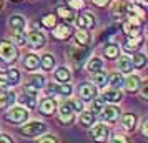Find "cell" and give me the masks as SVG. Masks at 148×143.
<instances>
[{"mask_svg":"<svg viewBox=\"0 0 148 143\" xmlns=\"http://www.w3.org/2000/svg\"><path fill=\"white\" fill-rule=\"evenodd\" d=\"M8 123H12V125H22L23 122H27L28 118V110L25 107H14V108H10L7 112V115H5Z\"/></svg>","mask_w":148,"mask_h":143,"instance_id":"1","label":"cell"},{"mask_svg":"<svg viewBox=\"0 0 148 143\" xmlns=\"http://www.w3.org/2000/svg\"><path fill=\"white\" fill-rule=\"evenodd\" d=\"M47 130H48L47 123H43V122H28L27 125L22 127L20 131H22V135L23 136H30V138H34V136L43 135Z\"/></svg>","mask_w":148,"mask_h":143,"instance_id":"2","label":"cell"},{"mask_svg":"<svg viewBox=\"0 0 148 143\" xmlns=\"http://www.w3.org/2000/svg\"><path fill=\"white\" fill-rule=\"evenodd\" d=\"M18 58V52L15 48L14 43L10 42H2L0 43V60L5 63H12Z\"/></svg>","mask_w":148,"mask_h":143,"instance_id":"3","label":"cell"},{"mask_svg":"<svg viewBox=\"0 0 148 143\" xmlns=\"http://www.w3.org/2000/svg\"><path fill=\"white\" fill-rule=\"evenodd\" d=\"M108 127L107 125H103V123H97V125H93L92 127V130H90V136L93 138L95 142L98 143H103L108 140Z\"/></svg>","mask_w":148,"mask_h":143,"instance_id":"4","label":"cell"},{"mask_svg":"<svg viewBox=\"0 0 148 143\" xmlns=\"http://www.w3.org/2000/svg\"><path fill=\"white\" fill-rule=\"evenodd\" d=\"M120 116V108L116 105H103V108L100 110V118L103 122H115Z\"/></svg>","mask_w":148,"mask_h":143,"instance_id":"5","label":"cell"},{"mask_svg":"<svg viewBox=\"0 0 148 143\" xmlns=\"http://www.w3.org/2000/svg\"><path fill=\"white\" fill-rule=\"evenodd\" d=\"M140 18H130L128 22L123 23V32L128 35V37H140Z\"/></svg>","mask_w":148,"mask_h":143,"instance_id":"6","label":"cell"},{"mask_svg":"<svg viewBox=\"0 0 148 143\" xmlns=\"http://www.w3.org/2000/svg\"><path fill=\"white\" fill-rule=\"evenodd\" d=\"M25 40L28 42V45L32 48H42L43 45H45V42H47V38H45V35L42 34V32H30V34L25 37Z\"/></svg>","mask_w":148,"mask_h":143,"instance_id":"7","label":"cell"},{"mask_svg":"<svg viewBox=\"0 0 148 143\" xmlns=\"http://www.w3.org/2000/svg\"><path fill=\"white\" fill-rule=\"evenodd\" d=\"M78 95H80V100L83 102H88V100H93L97 98V87L92 85V83H83L80 88H78Z\"/></svg>","mask_w":148,"mask_h":143,"instance_id":"8","label":"cell"},{"mask_svg":"<svg viewBox=\"0 0 148 143\" xmlns=\"http://www.w3.org/2000/svg\"><path fill=\"white\" fill-rule=\"evenodd\" d=\"M58 118L62 120V123H70L73 118V108L70 102H63L58 108Z\"/></svg>","mask_w":148,"mask_h":143,"instance_id":"9","label":"cell"},{"mask_svg":"<svg viewBox=\"0 0 148 143\" xmlns=\"http://www.w3.org/2000/svg\"><path fill=\"white\" fill-rule=\"evenodd\" d=\"M75 23H77V27L80 30H88V28H92L95 25V18H93V15L88 12L85 15H78L75 18Z\"/></svg>","mask_w":148,"mask_h":143,"instance_id":"10","label":"cell"},{"mask_svg":"<svg viewBox=\"0 0 148 143\" xmlns=\"http://www.w3.org/2000/svg\"><path fill=\"white\" fill-rule=\"evenodd\" d=\"M55 108H57V103H55L53 98H45V100H42L40 105H38V112H40L42 115H53L55 113Z\"/></svg>","mask_w":148,"mask_h":143,"instance_id":"11","label":"cell"},{"mask_svg":"<svg viewBox=\"0 0 148 143\" xmlns=\"http://www.w3.org/2000/svg\"><path fill=\"white\" fill-rule=\"evenodd\" d=\"M120 123L127 131H132V130L136 128V115H133V113H123L120 118Z\"/></svg>","mask_w":148,"mask_h":143,"instance_id":"12","label":"cell"},{"mask_svg":"<svg viewBox=\"0 0 148 143\" xmlns=\"http://www.w3.org/2000/svg\"><path fill=\"white\" fill-rule=\"evenodd\" d=\"M125 88H127V92H130V93H133V92H138L141 87V78L138 75H130L125 80Z\"/></svg>","mask_w":148,"mask_h":143,"instance_id":"13","label":"cell"},{"mask_svg":"<svg viewBox=\"0 0 148 143\" xmlns=\"http://www.w3.org/2000/svg\"><path fill=\"white\" fill-rule=\"evenodd\" d=\"M23 67L27 68V70H37V68L40 67V57L35 53H28L25 58H23Z\"/></svg>","mask_w":148,"mask_h":143,"instance_id":"14","label":"cell"},{"mask_svg":"<svg viewBox=\"0 0 148 143\" xmlns=\"http://www.w3.org/2000/svg\"><path fill=\"white\" fill-rule=\"evenodd\" d=\"M70 78H72V73L67 67H60L55 70V80L60 83H70Z\"/></svg>","mask_w":148,"mask_h":143,"instance_id":"15","label":"cell"},{"mask_svg":"<svg viewBox=\"0 0 148 143\" xmlns=\"http://www.w3.org/2000/svg\"><path fill=\"white\" fill-rule=\"evenodd\" d=\"M121 92L120 90H116V88H108L105 93H103V96H101V100L103 102H112V103H116V102H120L121 100Z\"/></svg>","mask_w":148,"mask_h":143,"instance_id":"16","label":"cell"},{"mask_svg":"<svg viewBox=\"0 0 148 143\" xmlns=\"http://www.w3.org/2000/svg\"><path fill=\"white\" fill-rule=\"evenodd\" d=\"M15 102V93L14 92H2L0 93V108H8Z\"/></svg>","mask_w":148,"mask_h":143,"instance_id":"17","label":"cell"},{"mask_svg":"<svg viewBox=\"0 0 148 143\" xmlns=\"http://www.w3.org/2000/svg\"><path fill=\"white\" fill-rule=\"evenodd\" d=\"M70 35H72V28L68 27V25H60V27H57L53 30V37L58 38V40H65Z\"/></svg>","mask_w":148,"mask_h":143,"instance_id":"18","label":"cell"},{"mask_svg":"<svg viewBox=\"0 0 148 143\" xmlns=\"http://www.w3.org/2000/svg\"><path fill=\"white\" fill-rule=\"evenodd\" d=\"M97 122V115L92 112H82L80 113V123L83 127H93Z\"/></svg>","mask_w":148,"mask_h":143,"instance_id":"19","label":"cell"},{"mask_svg":"<svg viewBox=\"0 0 148 143\" xmlns=\"http://www.w3.org/2000/svg\"><path fill=\"white\" fill-rule=\"evenodd\" d=\"M8 23H10V27L14 28L15 32H23V28H25V20L20 15H12Z\"/></svg>","mask_w":148,"mask_h":143,"instance_id":"20","label":"cell"},{"mask_svg":"<svg viewBox=\"0 0 148 143\" xmlns=\"http://www.w3.org/2000/svg\"><path fill=\"white\" fill-rule=\"evenodd\" d=\"M125 12L130 17H133V18H141L143 17V8L140 5H136V3H128L127 7H125Z\"/></svg>","mask_w":148,"mask_h":143,"instance_id":"21","label":"cell"},{"mask_svg":"<svg viewBox=\"0 0 148 143\" xmlns=\"http://www.w3.org/2000/svg\"><path fill=\"white\" fill-rule=\"evenodd\" d=\"M92 80H93L92 85H95V87H105L107 82H108V75L105 73V72L100 70V72H95L93 73V78H92Z\"/></svg>","mask_w":148,"mask_h":143,"instance_id":"22","label":"cell"},{"mask_svg":"<svg viewBox=\"0 0 148 143\" xmlns=\"http://www.w3.org/2000/svg\"><path fill=\"white\" fill-rule=\"evenodd\" d=\"M40 65L43 70H52V68L55 67V58H53V55L52 53H45V55H42V58H40Z\"/></svg>","mask_w":148,"mask_h":143,"instance_id":"23","label":"cell"},{"mask_svg":"<svg viewBox=\"0 0 148 143\" xmlns=\"http://www.w3.org/2000/svg\"><path fill=\"white\" fill-rule=\"evenodd\" d=\"M132 65H133V68H143L147 65V55L141 53V52H136L132 58Z\"/></svg>","mask_w":148,"mask_h":143,"instance_id":"24","label":"cell"},{"mask_svg":"<svg viewBox=\"0 0 148 143\" xmlns=\"http://www.w3.org/2000/svg\"><path fill=\"white\" fill-rule=\"evenodd\" d=\"M101 67H103V62H101V58H98V57L90 58V62L87 63V70H88V72H92V73H95V72H100Z\"/></svg>","mask_w":148,"mask_h":143,"instance_id":"25","label":"cell"},{"mask_svg":"<svg viewBox=\"0 0 148 143\" xmlns=\"http://www.w3.org/2000/svg\"><path fill=\"white\" fill-rule=\"evenodd\" d=\"M7 83L8 85H18L20 83V72L18 70H15V68H10L7 72Z\"/></svg>","mask_w":148,"mask_h":143,"instance_id":"26","label":"cell"},{"mask_svg":"<svg viewBox=\"0 0 148 143\" xmlns=\"http://www.w3.org/2000/svg\"><path fill=\"white\" fill-rule=\"evenodd\" d=\"M118 68H120L121 73H130L133 70V65H132V58L128 57H121L120 62H118Z\"/></svg>","mask_w":148,"mask_h":143,"instance_id":"27","label":"cell"},{"mask_svg":"<svg viewBox=\"0 0 148 143\" xmlns=\"http://www.w3.org/2000/svg\"><path fill=\"white\" fill-rule=\"evenodd\" d=\"M120 55V47L116 43H108L105 47V57L107 58H116Z\"/></svg>","mask_w":148,"mask_h":143,"instance_id":"28","label":"cell"},{"mask_svg":"<svg viewBox=\"0 0 148 143\" xmlns=\"http://www.w3.org/2000/svg\"><path fill=\"white\" fill-rule=\"evenodd\" d=\"M108 83L112 85V88H120L121 85L125 83V80H123V77H121V73H112V75L108 77Z\"/></svg>","mask_w":148,"mask_h":143,"instance_id":"29","label":"cell"},{"mask_svg":"<svg viewBox=\"0 0 148 143\" xmlns=\"http://www.w3.org/2000/svg\"><path fill=\"white\" fill-rule=\"evenodd\" d=\"M75 40L78 45H87L90 42V34L87 30H78V32H75Z\"/></svg>","mask_w":148,"mask_h":143,"instance_id":"30","label":"cell"},{"mask_svg":"<svg viewBox=\"0 0 148 143\" xmlns=\"http://www.w3.org/2000/svg\"><path fill=\"white\" fill-rule=\"evenodd\" d=\"M140 45H141V37H128L125 48L130 50V52H135V48H138Z\"/></svg>","mask_w":148,"mask_h":143,"instance_id":"31","label":"cell"},{"mask_svg":"<svg viewBox=\"0 0 148 143\" xmlns=\"http://www.w3.org/2000/svg\"><path fill=\"white\" fill-rule=\"evenodd\" d=\"M28 85H32V87L38 92L40 88H43V87H45V78H43L42 75H34L32 78H30Z\"/></svg>","mask_w":148,"mask_h":143,"instance_id":"32","label":"cell"},{"mask_svg":"<svg viewBox=\"0 0 148 143\" xmlns=\"http://www.w3.org/2000/svg\"><path fill=\"white\" fill-rule=\"evenodd\" d=\"M57 14L58 15H62L65 20H68V22H73L75 20V17H73V12L70 10L68 7H58V10H57Z\"/></svg>","mask_w":148,"mask_h":143,"instance_id":"33","label":"cell"},{"mask_svg":"<svg viewBox=\"0 0 148 143\" xmlns=\"http://www.w3.org/2000/svg\"><path fill=\"white\" fill-rule=\"evenodd\" d=\"M55 22H57V15L55 14H48L47 17L42 18V25L47 28H53L55 27Z\"/></svg>","mask_w":148,"mask_h":143,"instance_id":"34","label":"cell"},{"mask_svg":"<svg viewBox=\"0 0 148 143\" xmlns=\"http://www.w3.org/2000/svg\"><path fill=\"white\" fill-rule=\"evenodd\" d=\"M70 53H72V58H73L75 62H80L85 58V50H82V48H77V47H72L70 48Z\"/></svg>","mask_w":148,"mask_h":143,"instance_id":"35","label":"cell"},{"mask_svg":"<svg viewBox=\"0 0 148 143\" xmlns=\"http://www.w3.org/2000/svg\"><path fill=\"white\" fill-rule=\"evenodd\" d=\"M22 100L25 102V105L28 107V110L34 108L35 105H37V95H30V93H25V95L22 96Z\"/></svg>","mask_w":148,"mask_h":143,"instance_id":"36","label":"cell"},{"mask_svg":"<svg viewBox=\"0 0 148 143\" xmlns=\"http://www.w3.org/2000/svg\"><path fill=\"white\" fill-rule=\"evenodd\" d=\"M72 92H73V88H72L70 83H62L60 87H58V93H60L62 96H70Z\"/></svg>","mask_w":148,"mask_h":143,"instance_id":"37","label":"cell"},{"mask_svg":"<svg viewBox=\"0 0 148 143\" xmlns=\"http://www.w3.org/2000/svg\"><path fill=\"white\" fill-rule=\"evenodd\" d=\"M103 105H105V102L101 98H93V103H92V110L90 112L97 115V113H100V110L103 108Z\"/></svg>","mask_w":148,"mask_h":143,"instance_id":"38","label":"cell"},{"mask_svg":"<svg viewBox=\"0 0 148 143\" xmlns=\"http://www.w3.org/2000/svg\"><path fill=\"white\" fill-rule=\"evenodd\" d=\"M110 143H130V140L125 135H121V133H115L110 138Z\"/></svg>","mask_w":148,"mask_h":143,"instance_id":"39","label":"cell"},{"mask_svg":"<svg viewBox=\"0 0 148 143\" xmlns=\"http://www.w3.org/2000/svg\"><path fill=\"white\" fill-rule=\"evenodd\" d=\"M70 105H72V108H73V112H83V102H82L80 98H77V100H72L70 102Z\"/></svg>","mask_w":148,"mask_h":143,"instance_id":"40","label":"cell"},{"mask_svg":"<svg viewBox=\"0 0 148 143\" xmlns=\"http://www.w3.org/2000/svg\"><path fill=\"white\" fill-rule=\"evenodd\" d=\"M14 40H15V43H17V45H25V43H27V40H25V35L22 34V32H15Z\"/></svg>","mask_w":148,"mask_h":143,"instance_id":"41","label":"cell"},{"mask_svg":"<svg viewBox=\"0 0 148 143\" xmlns=\"http://www.w3.org/2000/svg\"><path fill=\"white\" fill-rule=\"evenodd\" d=\"M68 7L70 8H82L83 7V0H68Z\"/></svg>","mask_w":148,"mask_h":143,"instance_id":"42","label":"cell"},{"mask_svg":"<svg viewBox=\"0 0 148 143\" xmlns=\"http://www.w3.org/2000/svg\"><path fill=\"white\" fill-rule=\"evenodd\" d=\"M55 92H57V93H58V87H55V83H50V85H48V88H47V93L50 96L53 95ZM50 96H48V98H50Z\"/></svg>","mask_w":148,"mask_h":143,"instance_id":"43","label":"cell"},{"mask_svg":"<svg viewBox=\"0 0 148 143\" xmlns=\"http://www.w3.org/2000/svg\"><path fill=\"white\" fill-rule=\"evenodd\" d=\"M141 85H143V87H141V98H143V100H148V87H147V83L141 82Z\"/></svg>","mask_w":148,"mask_h":143,"instance_id":"44","label":"cell"},{"mask_svg":"<svg viewBox=\"0 0 148 143\" xmlns=\"http://www.w3.org/2000/svg\"><path fill=\"white\" fill-rule=\"evenodd\" d=\"M38 143H57V140H55L53 136H43Z\"/></svg>","mask_w":148,"mask_h":143,"instance_id":"45","label":"cell"},{"mask_svg":"<svg viewBox=\"0 0 148 143\" xmlns=\"http://www.w3.org/2000/svg\"><path fill=\"white\" fill-rule=\"evenodd\" d=\"M8 88V83L5 78H0V92H5V90Z\"/></svg>","mask_w":148,"mask_h":143,"instance_id":"46","label":"cell"},{"mask_svg":"<svg viewBox=\"0 0 148 143\" xmlns=\"http://www.w3.org/2000/svg\"><path fill=\"white\" fill-rule=\"evenodd\" d=\"M108 2H110V0H93V3L95 5H98V7H105Z\"/></svg>","mask_w":148,"mask_h":143,"instance_id":"47","label":"cell"},{"mask_svg":"<svg viewBox=\"0 0 148 143\" xmlns=\"http://www.w3.org/2000/svg\"><path fill=\"white\" fill-rule=\"evenodd\" d=\"M0 143H12V140L7 135H0Z\"/></svg>","mask_w":148,"mask_h":143,"instance_id":"48","label":"cell"},{"mask_svg":"<svg viewBox=\"0 0 148 143\" xmlns=\"http://www.w3.org/2000/svg\"><path fill=\"white\" fill-rule=\"evenodd\" d=\"M141 133H143V135H145V136L148 135V131H147V118L143 120V127H141Z\"/></svg>","mask_w":148,"mask_h":143,"instance_id":"49","label":"cell"},{"mask_svg":"<svg viewBox=\"0 0 148 143\" xmlns=\"http://www.w3.org/2000/svg\"><path fill=\"white\" fill-rule=\"evenodd\" d=\"M141 3H143V5H145V3H147V0H141Z\"/></svg>","mask_w":148,"mask_h":143,"instance_id":"50","label":"cell"},{"mask_svg":"<svg viewBox=\"0 0 148 143\" xmlns=\"http://www.w3.org/2000/svg\"><path fill=\"white\" fill-rule=\"evenodd\" d=\"M0 8H2V0H0Z\"/></svg>","mask_w":148,"mask_h":143,"instance_id":"51","label":"cell"},{"mask_svg":"<svg viewBox=\"0 0 148 143\" xmlns=\"http://www.w3.org/2000/svg\"><path fill=\"white\" fill-rule=\"evenodd\" d=\"M15 2H17V0H15Z\"/></svg>","mask_w":148,"mask_h":143,"instance_id":"52","label":"cell"}]
</instances>
